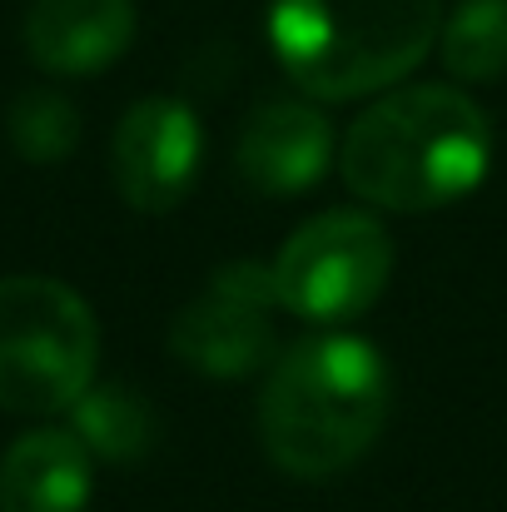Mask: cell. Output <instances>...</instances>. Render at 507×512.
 I'll return each instance as SVG.
<instances>
[{"mask_svg":"<svg viewBox=\"0 0 507 512\" xmlns=\"http://www.w3.org/2000/svg\"><path fill=\"white\" fill-rule=\"evenodd\" d=\"M443 30V0H269L279 70L309 100H363L408 80Z\"/></svg>","mask_w":507,"mask_h":512,"instance_id":"3","label":"cell"},{"mask_svg":"<svg viewBox=\"0 0 507 512\" xmlns=\"http://www.w3.org/2000/svg\"><path fill=\"white\" fill-rule=\"evenodd\" d=\"M5 135L20 160L30 165H60L80 145V110L60 90H20L5 115Z\"/></svg>","mask_w":507,"mask_h":512,"instance_id":"13","label":"cell"},{"mask_svg":"<svg viewBox=\"0 0 507 512\" xmlns=\"http://www.w3.org/2000/svg\"><path fill=\"white\" fill-rule=\"evenodd\" d=\"M274 274L259 259L219 264L169 324V353L209 378H249L274 363Z\"/></svg>","mask_w":507,"mask_h":512,"instance_id":"6","label":"cell"},{"mask_svg":"<svg viewBox=\"0 0 507 512\" xmlns=\"http://www.w3.org/2000/svg\"><path fill=\"white\" fill-rule=\"evenodd\" d=\"M269 274L279 309L338 329L383 299L393 279V234L368 209H324L284 239Z\"/></svg>","mask_w":507,"mask_h":512,"instance_id":"5","label":"cell"},{"mask_svg":"<svg viewBox=\"0 0 507 512\" xmlns=\"http://www.w3.org/2000/svg\"><path fill=\"white\" fill-rule=\"evenodd\" d=\"M438 55L453 80L493 85L507 75V0H458L438 30Z\"/></svg>","mask_w":507,"mask_h":512,"instance_id":"12","label":"cell"},{"mask_svg":"<svg viewBox=\"0 0 507 512\" xmlns=\"http://www.w3.org/2000/svg\"><path fill=\"white\" fill-rule=\"evenodd\" d=\"M493 170V120L458 85H398L353 115L338 140L343 184L393 214L468 199Z\"/></svg>","mask_w":507,"mask_h":512,"instance_id":"1","label":"cell"},{"mask_svg":"<svg viewBox=\"0 0 507 512\" xmlns=\"http://www.w3.org/2000/svg\"><path fill=\"white\" fill-rule=\"evenodd\" d=\"M204 160V125L174 95L135 100L110 135V179L140 214H169L189 199Z\"/></svg>","mask_w":507,"mask_h":512,"instance_id":"7","label":"cell"},{"mask_svg":"<svg viewBox=\"0 0 507 512\" xmlns=\"http://www.w3.org/2000/svg\"><path fill=\"white\" fill-rule=\"evenodd\" d=\"M135 0H35L25 10V55L60 80L110 70L135 45Z\"/></svg>","mask_w":507,"mask_h":512,"instance_id":"9","label":"cell"},{"mask_svg":"<svg viewBox=\"0 0 507 512\" xmlns=\"http://www.w3.org/2000/svg\"><path fill=\"white\" fill-rule=\"evenodd\" d=\"M70 428L90 448V458H105L120 468L140 463L160 438L155 408L130 383H90L70 408Z\"/></svg>","mask_w":507,"mask_h":512,"instance_id":"11","label":"cell"},{"mask_svg":"<svg viewBox=\"0 0 507 512\" xmlns=\"http://www.w3.org/2000/svg\"><path fill=\"white\" fill-rule=\"evenodd\" d=\"M95 458L75 428H30L0 458V512H85Z\"/></svg>","mask_w":507,"mask_h":512,"instance_id":"10","label":"cell"},{"mask_svg":"<svg viewBox=\"0 0 507 512\" xmlns=\"http://www.w3.org/2000/svg\"><path fill=\"white\" fill-rule=\"evenodd\" d=\"M338 155L329 115L304 100H259L234 140V165L254 194L299 199L309 194Z\"/></svg>","mask_w":507,"mask_h":512,"instance_id":"8","label":"cell"},{"mask_svg":"<svg viewBox=\"0 0 507 512\" xmlns=\"http://www.w3.org/2000/svg\"><path fill=\"white\" fill-rule=\"evenodd\" d=\"M393 408L388 358L358 334L329 329L274 353L254 418L284 478L324 483L348 473L383 433Z\"/></svg>","mask_w":507,"mask_h":512,"instance_id":"2","label":"cell"},{"mask_svg":"<svg viewBox=\"0 0 507 512\" xmlns=\"http://www.w3.org/2000/svg\"><path fill=\"white\" fill-rule=\"evenodd\" d=\"M100 373V324L85 294L45 274L0 279V413H70Z\"/></svg>","mask_w":507,"mask_h":512,"instance_id":"4","label":"cell"}]
</instances>
